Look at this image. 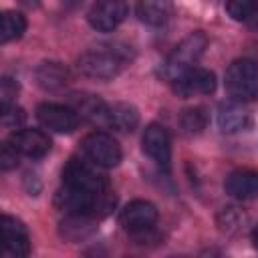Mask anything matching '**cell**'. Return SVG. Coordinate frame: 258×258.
<instances>
[{"instance_id": "1", "label": "cell", "mask_w": 258, "mask_h": 258, "mask_svg": "<svg viewBox=\"0 0 258 258\" xmlns=\"http://www.w3.org/2000/svg\"><path fill=\"white\" fill-rule=\"evenodd\" d=\"M206 46H208V36L202 30L189 32L185 38H181L173 46V50L161 62V67H159L161 79L167 83H173L177 77H181L183 73L194 69L196 62L200 60V56L204 54Z\"/></svg>"}, {"instance_id": "2", "label": "cell", "mask_w": 258, "mask_h": 258, "mask_svg": "<svg viewBox=\"0 0 258 258\" xmlns=\"http://www.w3.org/2000/svg\"><path fill=\"white\" fill-rule=\"evenodd\" d=\"M125 62H127L125 52H121L115 46H101V48H93V50L83 52L77 60V67L85 77L109 81L121 73Z\"/></svg>"}, {"instance_id": "3", "label": "cell", "mask_w": 258, "mask_h": 258, "mask_svg": "<svg viewBox=\"0 0 258 258\" xmlns=\"http://www.w3.org/2000/svg\"><path fill=\"white\" fill-rule=\"evenodd\" d=\"M224 87L234 101L248 103L258 97V64L252 58L234 60L224 75Z\"/></svg>"}, {"instance_id": "4", "label": "cell", "mask_w": 258, "mask_h": 258, "mask_svg": "<svg viewBox=\"0 0 258 258\" xmlns=\"http://www.w3.org/2000/svg\"><path fill=\"white\" fill-rule=\"evenodd\" d=\"M62 183L85 189V191H91V194H97V196H103V194L111 191L109 185H107V179L103 175H99L89 163H85L77 157H71L67 161L64 169H62Z\"/></svg>"}, {"instance_id": "5", "label": "cell", "mask_w": 258, "mask_h": 258, "mask_svg": "<svg viewBox=\"0 0 258 258\" xmlns=\"http://www.w3.org/2000/svg\"><path fill=\"white\" fill-rule=\"evenodd\" d=\"M81 147H83L85 155L101 167H115L121 161L119 143L105 131H93V133L85 135L81 141Z\"/></svg>"}, {"instance_id": "6", "label": "cell", "mask_w": 258, "mask_h": 258, "mask_svg": "<svg viewBox=\"0 0 258 258\" xmlns=\"http://www.w3.org/2000/svg\"><path fill=\"white\" fill-rule=\"evenodd\" d=\"M141 147L147 157H151L159 169L169 171V161H171V143H169V133L163 125L159 123H149L143 131L141 137Z\"/></svg>"}, {"instance_id": "7", "label": "cell", "mask_w": 258, "mask_h": 258, "mask_svg": "<svg viewBox=\"0 0 258 258\" xmlns=\"http://www.w3.org/2000/svg\"><path fill=\"white\" fill-rule=\"evenodd\" d=\"M127 16V2L125 0H97L89 8V24L99 32L115 30Z\"/></svg>"}, {"instance_id": "8", "label": "cell", "mask_w": 258, "mask_h": 258, "mask_svg": "<svg viewBox=\"0 0 258 258\" xmlns=\"http://www.w3.org/2000/svg\"><path fill=\"white\" fill-rule=\"evenodd\" d=\"M171 85H173V93L181 99H189L196 95H210L216 89V75L208 69L194 67L181 77H177Z\"/></svg>"}, {"instance_id": "9", "label": "cell", "mask_w": 258, "mask_h": 258, "mask_svg": "<svg viewBox=\"0 0 258 258\" xmlns=\"http://www.w3.org/2000/svg\"><path fill=\"white\" fill-rule=\"evenodd\" d=\"M36 119L54 133H71L79 125V115L73 107L56 103H40L36 107Z\"/></svg>"}, {"instance_id": "10", "label": "cell", "mask_w": 258, "mask_h": 258, "mask_svg": "<svg viewBox=\"0 0 258 258\" xmlns=\"http://www.w3.org/2000/svg\"><path fill=\"white\" fill-rule=\"evenodd\" d=\"M119 222H121V226L129 234L145 232V230L155 226V222H157V208L151 202H147V200H133V202H129L121 210Z\"/></svg>"}, {"instance_id": "11", "label": "cell", "mask_w": 258, "mask_h": 258, "mask_svg": "<svg viewBox=\"0 0 258 258\" xmlns=\"http://www.w3.org/2000/svg\"><path fill=\"white\" fill-rule=\"evenodd\" d=\"M2 238H4V256L8 258H22L30 254V238H28V230L26 226L4 214L2 216Z\"/></svg>"}, {"instance_id": "12", "label": "cell", "mask_w": 258, "mask_h": 258, "mask_svg": "<svg viewBox=\"0 0 258 258\" xmlns=\"http://www.w3.org/2000/svg\"><path fill=\"white\" fill-rule=\"evenodd\" d=\"M10 143L18 149V153L38 159L44 157L50 151V139L44 131L40 129H20L14 131V135L10 137Z\"/></svg>"}, {"instance_id": "13", "label": "cell", "mask_w": 258, "mask_h": 258, "mask_svg": "<svg viewBox=\"0 0 258 258\" xmlns=\"http://www.w3.org/2000/svg\"><path fill=\"white\" fill-rule=\"evenodd\" d=\"M71 103H73V109L77 111V115H81L89 123L107 125L109 105L101 97L91 95V93H77V95H73Z\"/></svg>"}, {"instance_id": "14", "label": "cell", "mask_w": 258, "mask_h": 258, "mask_svg": "<svg viewBox=\"0 0 258 258\" xmlns=\"http://www.w3.org/2000/svg\"><path fill=\"white\" fill-rule=\"evenodd\" d=\"M252 123V117L248 113V109L240 103V101H230V103H222L218 109V127L224 133H238L248 129Z\"/></svg>"}, {"instance_id": "15", "label": "cell", "mask_w": 258, "mask_h": 258, "mask_svg": "<svg viewBox=\"0 0 258 258\" xmlns=\"http://www.w3.org/2000/svg\"><path fill=\"white\" fill-rule=\"evenodd\" d=\"M226 194H230L236 200H254L258 198V171L242 169L234 171L224 181Z\"/></svg>"}, {"instance_id": "16", "label": "cell", "mask_w": 258, "mask_h": 258, "mask_svg": "<svg viewBox=\"0 0 258 258\" xmlns=\"http://www.w3.org/2000/svg\"><path fill=\"white\" fill-rule=\"evenodd\" d=\"M34 77H36V83L44 91H58L69 81L67 67H62L56 60H44V62H40L36 67V71H34Z\"/></svg>"}, {"instance_id": "17", "label": "cell", "mask_w": 258, "mask_h": 258, "mask_svg": "<svg viewBox=\"0 0 258 258\" xmlns=\"http://www.w3.org/2000/svg\"><path fill=\"white\" fill-rule=\"evenodd\" d=\"M171 2L169 0H139L137 2V18L149 26H161L171 16Z\"/></svg>"}, {"instance_id": "18", "label": "cell", "mask_w": 258, "mask_h": 258, "mask_svg": "<svg viewBox=\"0 0 258 258\" xmlns=\"http://www.w3.org/2000/svg\"><path fill=\"white\" fill-rule=\"evenodd\" d=\"M139 125V113L133 105L129 103H115L109 105V117H107V127H113L123 133H131Z\"/></svg>"}, {"instance_id": "19", "label": "cell", "mask_w": 258, "mask_h": 258, "mask_svg": "<svg viewBox=\"0 0 258 258\" xmlns=\"http://www.w3.org/2000/svg\"><path fill=\"white\" fill-rule=\"evenodd\" d=\"M24 30H26L24 14H20L16 10H6L2 14V24H0V40H2V44L20 38L24 34Z\"/></svg>"}, {"instance_id": "20", "label": "cell", "mask_w": 258, "mask_h": 258, "mask_svg": "<svg viewBox=\"0 0 258 258\" xmlns=\"http://www.w3.org/2000/svg\"><path fill=\"white\" fill-rule=\"evenodd\" d=\"M206 123H208V115L204 107H189L179 115V127L189 135L200 133L206 127Z\"/></svg>"}, {"instance_id": "21", "label": "cell", "mask_w": 258, "mask_h": 258, "mask_svg": "<svg viewBox=\"0 0 258 258\" xmlns=\"http://www.w3.org/2000/svg\"><path fill=\"white\" fill-rule=\"evenodd\" d=\"M256 6L258 0H228L226 10L234 20H248Z\"/></svg>"}, {"instance_id": "22", "label": "cell", "mask_w": 258, "mask_h": 258, "mask_svg": "<svg viewBox=\"0 0 258 258\" xmlns=\"http://www.w3.org/2000/svg\"><path fill=\"white\" fill-rule=\"evenodd\" d=\"M22 123H24V111L20 107L12 105V107H8V109L2 111V125H4V129L18 131L22 127Z\"/></svg>"}, {"instance_id": "23", "label": "cell", "mask_w": 258, "mask_h": 258, "mask_svg": "<svg viewBox=\"0 0 258 258\" xmlns=\"http://www.w3.org/2000/svg\"><path fill=\"white\" fill-rule=\"evenodd\" d=\"M16 93H18V85H16V81H12V79H8V77H6V79H2V85H0L2 111L14 105V97H16Z\"/></svg>"}, {"instance_id": "24", "label": "cell", "mask_w": 258, "mask_h": 258, "mask_svg": "<svg viewBox=\"0 0 258 258\" xmlns=\"http://www.w3.org/2000/svg\"><path fill=\"white\" fill-rule=\"evenodd\" d=\"M16 163H18V149L10 141H6L2 145V151H0V167L4 171H8V169L16 167Z\"/></svg>"}, {"instance_id": "25", "label": "cell", "mask_w": 258, "mask_h": 258, "mask_svg": "<svg viewBox=\"0 0 258 258\" xmlns=\"http://www.w3.org/2000/svg\"><path fill=\"white\" fill-rule=\"evenodd\" d=\"M246 22H248V24H250L252 28H258V6L254 8V12L250 14V18H248Z\"/></svg>"}, {"instance_id": "26", "label": "cell", "mask_w": 258, "mask_h": 258, "mask_svg": "<svg viewBox=\"0 0 258 258\" xmlns=\"http://www.w3.org/2000/svg\"><path fill=\"white\" fill-rule=\"evenodd\" d=\"M252 242H254V248H258V226L252 230Z\"/></svg>"}, {"instance_id": "27", "label": "cell", "mask_w": 258, "mask_h": 258, "mask_svg": "<svg viewBox=\"0 0 258 258\" xmlns=\"http://www.w3.org/2000/svg\"><path fill=\"white\" fill-rule=\"evenodd\" d=\"M20 4H24V6H36L38 4V0H18Z\"/></svg>"}, {"instance_id": "28", "label": "cell", "mask_w": 258, "mask_h": 258, "mask_svg": "<svg viewBox=\"0 0 258 258\" xmlns=\"http://www.w3.org/2000/svg\"><path fill=\"white\" fill-rule=\"evenodd\" d=\"M62 2H79V0H62Z\"/></svg>"}]
</instances>
